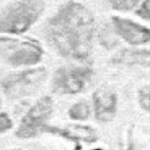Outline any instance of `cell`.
I'll return each mask as SVG.
<instances>
[{"label":"cell","mask_w":150,"mask_h":150,"mask_svg":"<svg viewBox=\"0 0 150 150\" xmlns=\"http://www.w3.org/2000/svg\"><path fill=\"white\" fill-rule=\"evenodd\" d=\"M94 30L93 13L80 2L68 1L49 19L45 36L62 56L86 60L91 53Z\"/></svg>","instance_id":"6da1fadb"},{"label":"cell","mask_w":150,"mask_h":150,"mask_svg":"<svg viewBox=\"0 0 150 150\" xmlns=\"http://www.w3.org/2000/svg\"><path fill=\"white\" fill-rule=\"evenodd\" d=\"M45 9L42 0H19L9 5L0 14V32L22 34L41 16Z\"/></svg>","instance_id":"7a4b0ae2"},{"label":"cell","mask_w":150,"mask_h":150,"mask_svg":"<svg viewBox=\"0 0 150 150\" xmlns=\"http://www.w3.org/2000/svg\"><path fill=\"white\" fill-rule=\"evenodd\" d=\"M43 50L33 40L0 38V55L12 66L35 64L40 62Z\"/></svg>","instance_id":"3957f363"},{"label":"cell","mask_w":150,"mask_h":150,"mask_svg":"<svg viewBox=\"0 0 150 150\" xmlns=\"http://www.w3.org/2000/svg\"><path fill=\"white\" fill-rule=\"evenodd\" d=\"M47 77L45 68H33L8 75L1 83L4 93L9 98H21L33 95Z\"/></svg>","instance_id":"277c9868"},{"label":"cell","mask_w":150,"mask_h":150,"mask_svg":"<svg viewBox=\"0 0 150 150\" xmlns=\"http://www.w3.org/2000/svg\"><path fill=\"white\" fill-rule=\"evenodd\" d=\"M93 74L89 67H62L53 76V90L59 94H77L87 87Z\"/></svg>","instance_id":"5b68a950"},{"label":"cell","mask_w":150,"mask_h":150,"mask_svg":"<svg viewBox=\"0 0 150 150\" xmlns=\"http://www.w3.org/2000/svg\"><path fill=\"white\" fill-rule=\"evenodd\" d=\"M53 110V100L49 96L41 97L22 117L21 123L15 132L18 137L30 138L36 136L46 128V121Z\"/></svg>","instance_id":"8992f818"},{"label":"cell","mask_w":150,"mask_h":150,"mask_svg":"<svg viewBox=\"0 0 150 150\" xmlns=\"http://www.w3.org/2000/svg\"><path fill=\"white\" fill-rule=\"evenodd\" d=\"M112 25L115 32L129 45H143L150 39L149 28L146 26H142L129 19L112 16Z\"/></svg>","instance_id":"52a82bcc"},{"label":"cell","mask_w":150,"mask_h":150,"mask_svg":"<svg viewBox=\"0 0 150 150\" xmlns=\"http://www.w3.org/2000/svg\"><path fill=\"white\" fill-rule=\"evenodd\" d=\"M95 117L101 122L111 121L116 112L117 98L115 93L107 88L97 89L93 95Z\"/></svg>","instance_id":"ba28073f"},{"label":"cell","mask_w":150,"mask_h":150,"mask_svg":"<svg viewBox=\"0 0 150 150\" xmlns=\"http://www.w3.org/2000/svg\"><path fill=\"white\" fill-rule=\"evenodd\" d=\"M45 130L49 132L57 134L62 137H66L71 141H84V142H94L96 139L95 131L87 125H79V124H69L64 128H54V127H46Z\"/></svg>","instance_id":"9c48e42d"},{"label":"cell","mask_w":150,"mask_h":150,"mask_svg":"<svg viewBox=\"0 0 150 150\" xmlns=\"http://www.w3.org/2000/svg\"><path fill=\"white\" fill-rule=\"evenodd\" d=\"M114 63L118 64H139V66H149V52L148 49H123L115 55L112 59Z\"/></svg>","instance_id":"30bf717a"},{"label":"cell","mask_w":150,"mask_h":150,"mask_svg":"<svg viewBox=\"0 0 150 150\" xmlns=\"http://www.w3.org/2000/svg\"><path fill=\"white\" fill-rule=\"evenodd\" d=\"M68 114L73 120H86L89 117L90 108L86 101H80L70 107Z\"/></svg>","instance_id":"8fae6325"},{"label":"cell","mask_w":150,"mask_h":150,"mask_svg":"<svg viewBox=\"0 0 150 150\" xmlns=\"http://www.w3.org/2000/svg\"><path fill=\"white\" fill-rule=\"evenodd\" d=\"M108 2L114 9L127 12L132 9L139 2V0H108Z\"/></svg>","instance_id":"7c38bea8"},{"label":"cell","mask_w":150,"mask_h":150,"mask_svg":"<svg viewBox=\"0 0 150 150\" xmlns=\"http://www.w3.org/2000/svg\"><path fill=\"white\" fill-rule=\"evenodd\" d=\"M139 104L143 109H149V87L145 86L139 90Z\"/></svg>","instance_id":"4fadbf2b"},{"label":"cell","mask_w":150,"mask_h":150,"mask_svg":"<svg viewBox=\"0 0 150 150\" xmlns=\"http://www.w3.org/2000/svg\"><path fill=\"white\" fill-rule=\"evenodd\" d=\"M12 125H13V123H12L9 116L6 112H1L0 114V134L11 129Z\"/></svg>","instance_id":"5bb4252c"},{"label":"cell","mask_w":150,"mask_h":150,"mask_svg":"<svg viewBox=\"0 0 150 150\" xmlns=\"http://www.w3.org/2000/svg\"><path fill=\"white\" fill-rule=\"evenodd\" d=\"M137 14L141 15L143 19H148L149 18V0H144L141 6H139V9L137 11Z\"/></svg>","instance_id":"9a60e30c"},{"label":"cell","mask_w":150,"mask_h":150,"mask_svg":"<svg viewBox=\"0 0 150 150\" xmlns=\"http://www.w3.org/2000/svg\"><path fill=\"white\" fill-rule=\"evenodd\" d=\"M0 107H1V100H0Z\"/></svg>","instance_id":"2e32d148"}]
</instances>
